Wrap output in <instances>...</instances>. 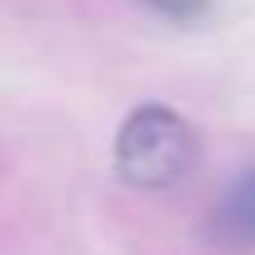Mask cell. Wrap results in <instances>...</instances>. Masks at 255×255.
I'll return each mask as SVG.
<instances>
[{
	"label": "cell",
	"mask_w": 255,
	"mask_h": 255,
	"mask_svg": "<svg viewBox=\"0 0 255 255\" xmlns=\"http://www.w3.org/2000/svg\"><path fill=\"white\" fill-rule=\"evenodd\" d=\"M142 5H151L156 14H165V19H199L213 0H142Z\"/></svg>",
	"instance_id": "3"
},
{
	"label": "cell",
	"mask_w": 255,
	"mask_h": 255,
	"mask_svg": "<svg viewBox=\"0 0 255 255\" xmlns=\"http://www.w3.org/2000/svg\"><path fill=\"white\" fill-rule=\"evenodd\" d=\"M199 161V137L194 128L165 104H142L119 128L114 142V165L137 189H170Z\"/></svg>",
	"instance_id": "1"
},
{
	"label": "cell",
	"mask_w": 255,
	"mask_h": 255,
	"mask_svg": "<svg viewBox=\"0 0 255 255\" xmlns=\"http://www.w3.org/2000/svg\"><path fill=\"white\" fill-rule=\"evenodd\" d=\"M218 232L232 246H255V165L232 180V189L218 203Z\"/></svg>",
	"instance_id": "2"
}]
</instances>
